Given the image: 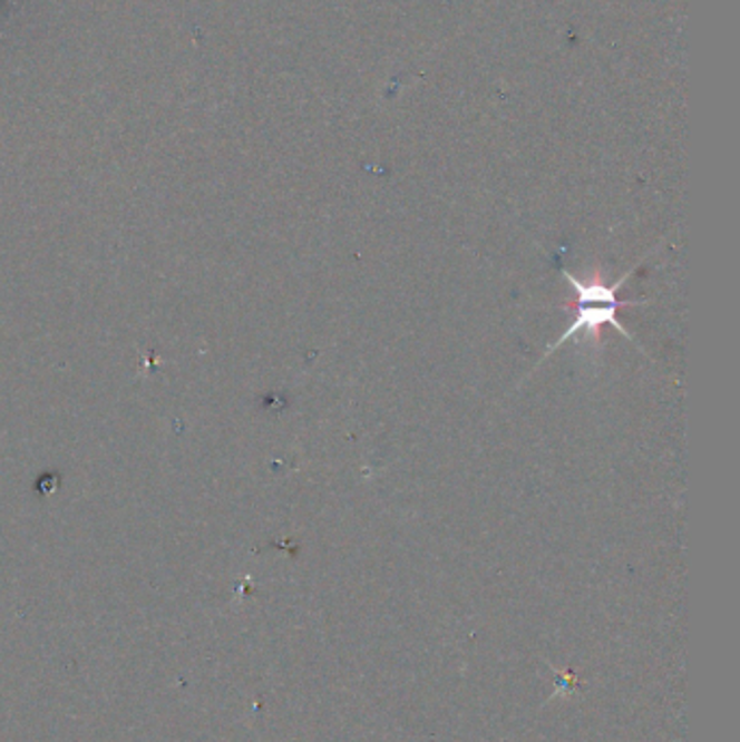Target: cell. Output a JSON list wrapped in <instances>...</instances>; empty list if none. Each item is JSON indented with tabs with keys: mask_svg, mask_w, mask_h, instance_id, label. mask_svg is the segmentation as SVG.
Returning <instances> with one entry per match:
<instances>
[{
	"mask_svg": "<svg viewBox=\"0 0 740 742\" xmlns=\"http://www.w3.org/2000/svg\"><path fill=\"white\" fill-rule=\"evenodd\" d=\"M639 267V265H636ZM636 267H632L630 272H625L617 283L613 285H606L602 276H595L591 281H577L576 276L572 272H567L565 267H561L563 276L567 279V283L574 287V291L577 293V311L576 320L572 322V326L565 330L554 343L547 345L545 357H549L554 350H558L563 343L572 341L576 336L577 332H586L593 341H600V329L602 326H613V329L619 330L627 341L636 343V339L627 332V329L621 324L617 320V313L623 309V306H641L645 302H621L617 297L619 289L623 287V283L636 272Z\"/></svg>",
	"mask_w": 740,
	"mask_h": 742,
	"instance_id": "cell-1",
	"label": "cell"
}]
</instances>
